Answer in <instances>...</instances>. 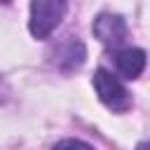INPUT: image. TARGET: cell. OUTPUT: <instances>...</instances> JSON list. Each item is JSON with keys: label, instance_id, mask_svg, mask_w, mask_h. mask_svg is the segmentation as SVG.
I'll use <instances>...</instances> for the list:
<instances>
[{"label": "cell", "instance_id": "5b68a950", "mask_svg": "<svg viewBox=\"0 0 150 150\" xmlns=\"http://www.w3.org/2000/svg\"><path fill=\"white\" fill-rule=\"evenodd\" d=\"M54 56H56V66H63V61H68L66 70H70V68H77L84 61V47L77 40H66V45H61L54 52Z\"/></svg>", "mask_w": 150, "mask_h": 150}, {"label": "cell", "instance_id": "3957f363", "mask_svg": "<svg viewBox=\"0 0 150 150\" xmlns=\"http://www.w3.org/2000/svg\"><path fill=\"white\" fill-rule=\"evenodd\" d=\"M91 30H94V35H96L103 45H108V47H117V45H122L124 38H127V23H124V19H122L120 14H110V12L98 14V16L94 19Z\"/></svg>", "mask_w": 150, "mask_h": 150}, {"label": "cell", "instance_id": "52a82bcc", "mask_svg": "<svg viewBox=\"0 0 150 150\" xmlns=\"http://www.w3.org/2000/svg\"><path fill=\"white\" fill-rule=\"evenodd\" d=\"M138 150H148V143H141V145H138Z\"/></svg>", "mask_w": 150, "mask_h": 150}, {"label": "cell", "instance_id": "7a4b0ae2", "mask_svg": "<svg viewBox=\"0 0 150 150\" xmlns=\"http://www.w3.org/2000/svg\"><path fill=\"white\" fill-rule=\"evenodd\" d=\"M94 89H96L101 103L108 105V108L115 110V112H124V110L131 105V96H129V91L124 89V84H122L112 73H108L105 68H98V70L94 73Z\"/></svg>", "mask_w": 150, "mask_h": 150}, {"label": "cell", "instance_id": "277c9868", "mask_svg": "<svg viewBox=\"0 0 150 150\" xmlns=\"http://www.w3.org/2000/svg\"><path fill=\"white\" fill-rule=\"evenodd\" d=\"M115 66L127 80H136L145 68V52L138 47H124L115 54Z\"/></svg>", "mask_w": 150, "mask_h": 150}, {"label": "cell", "instance_id": "8992f818", "mask_svg": "<svg viewBox=\"0 0 150 150\" xmlns=\"http://www.w3.org/2000/svg\"><path fill=\"white\" fill-rule=\"evenodd\" d=\"M52 150H94L89 143L84 141H77V138H66V141H59Z\"/></svg>", "mask_w": 150, "mask_h": 150}, {"label": "cell", "instance_id": "6da1fadb", "mask_svg": "<svg viewBox=\"0 0 150 150\" xmlns=\"http://www.w3.org/2000/svg\"><path fill=\"white\" fill-rule=\"evenodd\" d=\"M66 14L63 0H35L30 5V33L40 40L49 38Z\"/></svg>", "mask_w": 150, "mask_h": 150}]
</instances>
